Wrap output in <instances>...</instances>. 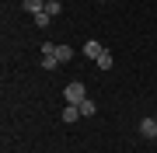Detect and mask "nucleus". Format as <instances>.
Masks as SVG:
<instances>
[{
  "mask_svg": "<svg viewBox=\"0 0 157 153\" xmlns=\"http://www.w3.org/2000/svg\"><path fill=\"white\" fill-rule=\"evenodd\" d=\"M80 118V108L77 104H63V122H77Z\"/></svg>",
  "mask_w": 157,
  "mask_h": 153,
  "instance_id": "5",
  "label": "nucleus"
},
{
  "mask_svg": "<svg viewBox=\"0 0 157 153\" xmlns=\"http://www.w3.org/2000/svg\"><path fill=\"white\" fill-rule=\"evenodd\" d=\"M21 7H25L28 14H42V11H45V0H21Z\"/></svg>",
  "mask_w": 157,
  "mask_h": 153,
  "instance_id": "4",
  "label": "nucleus"
},
{
  "mask_svg": "<svg viewBox=\"0 0 157 153\" xmlns=\"http://www.w3.org/2000/svg\"><path fill=\"white\" fill-rule=\"evenodd\" d=\"M45 11H49L52 17H56V14L63 11V4H59V0H45Z\"/></svg>",
  "mask_w": 157,
  "mask_h": 153,
  "instance_id": "10",
  "label": "nucleus"
},
{
  "mask_svg": "<svg viewBox=\"0 0 157 153\" xmlns=\"http://www.w3.org/2000/svg\"><path fill=\"white\" fill-rule=\"evenodd\" d=\"M80 52H84L87 59H98L101 52H105V46H101V42H94V38H87V42H84V49H80Z\"/></svg>",
  "mask_w": 157,
  "mask_h": 153,
  "instance_id": "2",
  "label": "nucleus"
},
{
  "mask_svg": "<svg viewBox=\"0 0 157 153\" xmlns=\"http://www.w3.org/2000/svg\"><path fill=\"white\" fill-rule=\"evenodd\" d=\"M42 66L45 70H56L59 66V56H42Z\"/></svg>",
  "mask_w": 157,
  "mask_h": 153,
  "instance_id": "11",
  "label": "nucleus"
},
{
  "mask_svg": "<svg viewBox=\"0 0 157 153\" xmlns=\"http://www.w3.org/2000/svg\"><path fill=\"white\" fill-rule=\"evenodd\" d=\"M84 97H87V91H84V84H80V80H73V84L63 87V104H80Z\"/></svg>",
  "mask_w": 157,
  "mask_h": 153,
  "instance_id": "1",
  "label": "nucleus"
},
{
  "mask_svg": "<svg viewBox=\"0 0 157 153\" xmlns=\"http://www.w3.org/2000/svg\"><path fill=\"white\" fill-rule=\"evenodd\" d=\"M140 132H143L147 139H157V118H143L140 122Z\"/></svg>",
  "mask_w": 157,
  "mask_h": 153,
  "instance_id": "3",
  "label": "nucleus"
},
{
  "mask_svg": "<svg viewBox=\"0 0 157 153\" xmlns=\"http://www.w3.org/2000/svg\"><path fill=\"white\" fill-rule=\"evenodd\" d=\"M77 108H80V115H87V118H91V115H94V111H98V104H94V101H91V97H84V101H80Z\"/></svg>",
  "mask_w": 157,
  "mask_h": 153,
  "instance_id": "6",
  "label": "nucleus"
},
{
  "mask_svg": "<svg viewBox=\"0 0 157 153\" xmlns=\"http://www.w3.org/2000/svg\"><path fill=\"white\" fill-rule=\"evenodd\" d=\"M94 63H98V70H112V52H101Z\"/></svg>",
  "mask_w": 157,
  "mask_h": 153,
  "instance_id": "8",
  "label": "nucleus"
},
{
  "mask_svg": "<svg viewBox=\"0 0 157 153\" xmlns=\"http://www.w3.org/2000/svg\"><path fill=\"white\" fill-rule=\"evenodd\" d=\"M56 56H59V63H70L73 59V49L70 46H56Z\"/></svg>",
  "mask_w": 157,
  "mask_h": 153,
  "instance_id": "7",
  "label": "nucleus"
},
{
  "mask_svg": "<svg viewBox=\"0 0 157 153\" xmlns=\"http://www.w3.org/2000/svg\"><path fill=\"white\" fill-rule=\"evenodd\" d=\"M35 24H39V28H45V24H52V14H49V11H42V14H35Z\"/></svg>",
  "mask_w": 157,
  "mask_h": 153,
  "instance_id": "9",
  "label": "nucleus"
}]
</instances>
